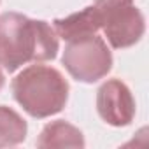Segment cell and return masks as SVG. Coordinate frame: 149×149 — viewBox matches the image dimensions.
<instances>
[{
	"instance_id": "obj_1",
	"label": "cell",
	"mask_w": 149,
	"mask_h": 149,
	"mask_svg": "<svg viewBox=\"0 0 149 149\" xmlns=\"http://www.w3.org/2000/svg\"><path fill=\"white\" fill-rule=\"evenodd\" d=\"M58 49V35L46 21L19 13L0 14V63L6 72L11 74L25 63L54 60Z\"/></svg>"
},
{
	"instance_id": "obj_2",
	"label": "cell",
	"mask_w": 149,
	"mask_h": 149,
	"mask_svg": "<svg viewBox=\"0 0 149 149\" xmlns=\"http://www.w3.org/2000/svg\"><path fill=\"white\" fill-rule=\"evenodd\" d=\"M16 102L32 118L44 119L58 114L68 98V83L61 72L47 65H30L13 81Z\"/></svg>"
},
{
	"instance_id": "obj_3",
	"label": "cell",
	"mask_w": 149,
	"mask_h": 149,
	"mask_svg": "<svg viewBox=\"0 0 149 149\" xmlns=\"http://www.w3.org/2000/svg\"><path fill=\"white\" fill-rule=\"evenodd\" d=\"M100 30L114 49L135 46L146 32V19L133 0H95Z\"/></svg>"
},
{
	"instance_id": "obj_4",
	"label": "cell",
	"mask_w": 149,
	"mask_h": 149,
	"mask_svg": "<svg viewBox=\"0 0 149 149\" xmlns=\"http://www.w3.org/2000/svg\"><path fill=\"white\" fill-rule=\"evenodd\" d=\"M61 63L81 83H97L112 68V54L107 42L97 33L67 40Z\"/></svg>"
},
{
	"instance_id": "obj_5",
	"label": "cell",
	"mask_w": 149,
	"mask_h": 149,
	"mask_svg": "<svg viewBox=\"0 0 149 149\" xmlns=\"http://www.w3.org/2000/svg\"><path fill=\"white\" fill-rule=\"evenodd\" d=\"M97 111L112 126H126L135 118V100L130 88L119 79L105 81L97 91Z\"/></svg>"
},
{
	"instance_id": "obj_6",
	"label": "cell",
	"mask_w": 149,
	"mask_h": 149,
	"mask_svg": "<svg viewBox=\"0 0 149 149\" xmlns=\"http://www.w3.org/2000/svg\"><path fill=\"white\" fill-rule=\"evenodd\" d=\"M53 28H54L56 35L61 37L63 40H72L77 37L98 33L100 25H98V16H97L95 6H88L83 11L74 13L67 18L54 19Z\"/></svg>"
},
{
	"instance_id": "obj_7",
	"label": "cell",
	"mask_w": 149,
	"mask_h": 149,
	"mask_svg": "<svg viewBox=\"0 0 149 149\" xmlns=\"http://www.w3.org/2000/svg\"><path fill=\"white\" fill-rule=\"evenodd\" d=\"M37 147L40 149H51V147H76L83 149L84 147V137L83 132L63 119L47 123L39 139H37Z\"/></svg>"
},
{
	"instance_id": "obj_8",
	"label": "cell",
	"mask_w": 149,
	"mask_h": 149,
	"mask_svg": "<svg viewBox=\"0 0 149 149\" xmlns=\"http://www.w3.org/2000/svg\"><path fill=\"white\" fill-rule=\"evenodd\" d=\"M26 121L11 107L0 105V147H13L26 139Z\"/></svg>"
},
{
	"instance_id": "obj_9",
	"label": "cell",
	"mask_w": 149,
	"mask_h": 149,
	"mask_svg": "<svg viewBox=\"0 0 149 149\" xmlns=\"http://www.w3.org/2000/svg\"><path fill=\"white\" fill-rule=\"evenodd\" d=\"M4 84H6V70H4L2 63H0V91H2Z\"/></svg>"
}]
</instances>
